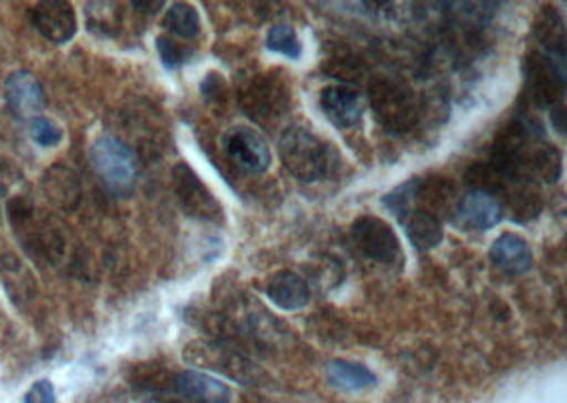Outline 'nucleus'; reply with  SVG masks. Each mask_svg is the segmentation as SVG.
I'll use <instances>...</instances> for the list:
<instances>
[{"instance_id": "nucleus-13", "label": "nucleus", "mask_w": 567, "mask_h": 403, "mask_svg": "<svg viewBox=\"0 0 567 403\" xmlns=\"http://www.w3.org/2000/svg\"><path fill=\"white\" fill-rule=\"evenodd\" d=\"M173 391L192 403H233V389L210 374L183 370L173 379Z\"/></svg>"}, {"instance_id": "nucleus-26", "label": "nucleus", "mask_w": 567, "mask_h": 403, "mask_svg": "<svg viewBox=\"0 0 567 403\" xmlns=\"http://www.w3.org/2000/svg\"><path fill=\"white\" fill-rule=\"evenodd\" d=\"M419 183L421 178H411L404 185L395 187L391 194L383 198V204L389 210L404 224V219L416 210V192H419Z\"/></svg>"}, {"instance_id": "nucleus-7", "label": "nucleus", "mask_w": 567, "mask_h": 403, "mask_svg": "<svg viewBox=\"0 0 567 403\" xmlns=\"http://www.w3.org/2000/svg\"><path fill=\"white\" fill-rule=\"evenodd\" d=\"M30 255L34 259H43V261L52 264L53 268L73 266L75 247H73L71 229L53 215L39 217V226H37Z\"/></svg>"}, {"instance_id": "nucleus-23", "label": "nucleus", "mask_w": 567, "mask_h": 403, "mask_svg": "<svg viewBox=\"0 0 567 403\" xmlns=\"http://www.w3.org/2000/svg\"><path fill=\"white\" fill-rule=\"evenodd\" d=\"M536 37L540 41L544 53H548L553 58H559V60H566V28H564L561 16L555 9L544 11L538 18Z\"/></svg>"}, {"instance_id": "nucleus-19", "label": "nucleus", "mask_w": 567, "mask_h": 403, "mask_svg": "<svg viewBox=\"0 0 567 403\" xmlns=\"http://www.w3.org/2000/svg\"><path fill=\"white\" fill-rule=\"evenodd\" d=\"M268 298L287 312L300 310L310 300L309 282L291 270H281L268 282Z\"/></svg>"}, {"instance_id": "nucleus-25", "label": "nucleus", "mask_w": 567, "mask_h": 403, "mask_svg": "<svg viewBox=\"0 0 567 403\" xmlns=\"http://www.w3.org/2000/svg\"><path fill=\"white\" fill-rule=\"evenodd\" d=\"M266 48L289 60H298L302 55V43L298 32L287 24L272 25L266 34Z\"/></svg>"}, {"instance_id": "nucleus-5", "label": "nucleus", "mask_w": 567, "mask_h": 403, "mask_svg": "<svg viewBox=\"0 0 567 403\" xmlns=\"http://www.w3.org/2000/svg\"><path fill=\"white\" fill-rule=\"evenodd\" d=\"M173 187H175L179 206L187 217L200 219V221L221 219L219 202L215 200L205 180L198 177L185 162H181L173 168Z\"/></svg>"}, {"instance_id": "nucleus-12", "label": "nucleus", "mask_w": 567, "mask_h": 403, "mask_svg": "<svg viewBox=\"0 0 567 403\" xmlns=\"http://www.w3.org/2000/svg\"><path fill=\"white\" fill-rule=\"evenodd\" d=\"M319 104L326 117L340 130L358 126L365 108L363 96L351 85H328L321 92Z\"/></svg>"}, {"instance_id": "nucleus-15", "label": "nucleus", "mask_w": 567, "mask_h": 403, "mask_svg": "<svg viewBox=\"0 0 567 403\" xmlns=\"http://www.w3.org/2000/svg\"><path fill=\"white\" fill-rule=\"evenodd\" d=\"M287 102H289V96H287L284 83L272 76H258L243 92V106L258 122H266L268 117L281 115Z\"/></svg>"}, {"instance_id": "nucleus-4", "label": "nucleus", "mask_w": 567, "mask_h": 403, "mask_svg": "<svg viewBox=\"0 0 567 403\" xmlns=\"http://www.w3.org/2000/svg\"><path fill=\"white\" fill-rule=\"evenodd\" d=\"M527 87L532 101L542 108L564 106L566 96V60L553 58L544 51H534L525 64Z\"/></svg>"}, {"instance_id": "nucleus-10", "label": "nucleus", "mask_w": 567, "mask_h": 403, "mask_svg": "<svg viewBox=\"0 0 567 403\" xmlns=\"http://www.w3.org/2000/svg\"><path fill=\"white\" fill-rule=\"evenodd\" d=\"M4 99L20 120H34L45 106V90L32 73L16 71L4 81Z\"/></svg>"}, {"instance_id": "nucleus-27", "label": "nucleus", "mask_w": 567, "mask_h": 403, "mask_svg": "<svg viewBox=\"0 0 567 403\" xmlns=\"http://www.w3.org/2000/svg\"><path fill=\"white\" fill-rule=\"evenodd\" d=\"M30 136H32V141H34L39 147L50 149V147H58V145L62 143L64 132H62V127L58 126L55 122H52L50 117L39 115V117H34V120H30Z\"/></svg>"}, {"instance_id": "nucleus-14", "label": "nucleus", "mask_w": 567, "mask_h": 403, "mask_svg": "<svg viewBox=\"0 0 567 403\" xmlns=\"http://www.w3.org/2000/svg\"><path fill=\"white\" fill-rule=\"evenodd\" d=\"M453 219L462 229L487 231L499 226V221L504 219V204L489 194L470 192L457 204Z\"/></svg>"}, {"instance_id": "nucleus-29", "label": "nucleus", "mask_w": 567, "mask_h": 403, "mask_svg": "<svg viewBox=\"0 0 567 403\" xmlns=\"http://www.w3.org/2000/svg\"><path fill=\"white\" fill-rule=\"evenodd\" d=\"M24 403H55V391L50 380H37L24 395Z\"/></svg>"}, {"instance_id": "nucleus-16", "label": "nucleus", "mask_w": 567, "mask_h": 403, "mask_svg": "<svg viewBox=\"0 0 567 403\" xmlns=\"http://www.w3.org/2000/svg\"><path fill=\"white\" fill-rule=\"evenodd\" d=\"M41 187L53 208H58L62 213L78 210L81 198H83L81 178L73 168H69L64 164L50 166L41 177Z\"/></svg>"}, {"instance_id": "nucleus-20", "label": "nucleus", "mask_w": 567, "mask_h": 403, "mask_svg": "<svg viewBox=\"0 0 567 403\" xmlns=\"http://www.w3.org/2000/svg\"><path fill=\"white\" fill-rule=\"evenodd\" d=\"M402 226L406 229V236H409L411 245L419 251L436 249L442 242V238H444V229H442L440 219H436L430 213H425V210H413L404 219Z\"/></svg>"}, {"instance_id": "nucleus-18", "label": "nucleus", "mask_w": 567, "mask_h": 403, "mask_svg": "<svg viewBox=\"0 0 567 403\" xmlns=\"http://www.w3.org/2000/svg\"><path fill=\"white\" fill-rule=\"evenodd\" d=\"M504 200H506L504 213L508 210V215L515 224H529V221L538 219L542 208H544L540 187L532 180L511 183L504 194Z\"/></svg>"}, {"instance_id": "nucleus-6", "label": "nucleus", "mask_w": 567, "mask_h": 403, "mask_svg": "<svg viewBox=\"0 0 567 403\" xmlns=\"http://www.w3.org/2000/svg\"><path fill=\"white\" fill-rule=\"evenodd\" d=\"M351 236L358 249L377 264H395L402 257V247L393 227L379 217H358L351 226Z\"/></svg>"}, {"instance_id": "nucleus-2", "label": "nucleus", "mask_w": 567, "mask_h": 403, "mask_svg": "<svg viewBox=\"0 0 567 403\" xmlns=\"http://www.w3.org/2000/svg\"><path fill=\"white\" fill-rule=\"evenodd\" d=\"M90 162L109 192L117 196L132 192L138 175V164L136 155L124 141L111 134L99 136L90 149Z\"/></svg>"}, {"instance_id": "nucleus-17", "label": "nucleus", "mask_w": 567, "mask_h": 403, "mask_svg": "<svg viewBox=\"0 0 567 403\" xmlns=\"http://www.w3.org/2000/svg\"><path fill=\"white\" fill-rule=\"evenodd\" d=\"M491 261L495 268L511 277L527 275L534 266V252L532 247L516 234H502L489 251Z\"/></svg>"}, {"instance_id": "nucleus-1", "label": "nucleus", "mask_w": 567, "mask_h": 403, "mask_svg": "<svg viewBox=\"0 0 567 403\" xmlns=\"http://www.w3.org/2000/svg\"><path fill=\"white\" fill-rule=\"evenodd\" d=\"M279 153L289 175L305 183L330 177L338 162L334 147L307 127L285 130L279 141Z\"/></svg>"}, {"instance_id": "nucleus-3", "label": "nucleus", "mask_w": 567, "mask_h": 403, "mask_svg": "<svg viewBox=\"0 0 567 403\" xmlns=\"http://www.w3.org/2000/svg\"><path fill=\"white\" fill-rule=\"evenodd\" d=\"M370 102L379 122L388 127L389 132L402 134L416 124L413 92L400 81H391V79L374 81L370 85Z\"/></svg>"}, {"instance_id": "nucleus-9", "label": "nucleus", "mask_w": 567, "mask_h": 403, "mask_svg": "<svg viewBox=\"0 0 567 403\" xmlns=\"http://www.w3.org/2000/svg\"><path fill=\"white\" fill-rule=\"evenodd\" d=\"M30 22L53 45H64L78 34V16L71 2L45 0L30 9Z\"/></svg>"}, {"instance_id": "nucleus-28", "label": "nucleus", "mask_w": 567, "mask_h": 403, "mask_svg": "<svg viewBox=\"0 0 567 403\" xmlns=\"http://www.w3.org/2000/svg\"><path fill=\"white\" fill-rule=\"evenodd\" d=\"M155 48H157L162 64H164L168 71H177V69H181V66L187 62V58H189V50L181 48L179 43H177L175 39H171V37H157Z\"/></svg>"}, {"instance_id": "nucleus-24", "label": "nucleus", "mask_w": 567, "mask_h": 403, "mask_svg": "<svg viewBox=\"0 0 567 403\" xmlns=\"http://www.w3.org/2000/svg\"><path fill=\"white\" fill-rule=\"evenodd\" d=\"M162 25L181 39H194L200 34V28H203L198 11L187 2L171 4V9L166 11V16L162 20Z\"/></svg>"}, {"instance_id": "nucleus-21", "label": "nucleus", "mask_w": 567, "mask_h": 403, "mask_svg": "<svg viewBox=\"0 0 567 403\" xmlns=\"http://www.w3.org/2000/svg\"><path fill=\"white\" fill-rule=\"evenodd\" d=\"M328 380L336 389L349 393H361L377 384L374 372L353 361H332L328 365Z\"/></svg>"}, {"instance_id": "nucleus-30", "label": "nucleus", "mask_w": 567, "mask_h": 403, "mask_svg": "<svg viewBox=\"0 0 567 403\" xmlns=\"http://www.w3.org/2000/svg\"><path fill=\"white\" fill-rule=\"evenodd\" d=\"M132 7L145 11V13H155V11H159L164 7V2L162 0L159 2H132Z\"/></svg>"}, {"instance_id": "nucleus-11", "label": "nucleus", "mask_w": 567, "mask_h": 403, "mask_svg": "<svg viewBox=\"0 0 567 403\" xmlns=\"http://www.w3.org/2000/svg\"><path fill=\"white\" fill-rule=\"evenodd\" d=\"M0 282L11 303L20 310H27L39 298L37 278L16 252L4 251L0 255Z\"/></svg>"}, {"instance_id": "nucleus-22", "label": "nucleus", "mask_w": 567, "mask_h": 403, "mask_svg": "<svg viewBox=\"0 0 567 403\" xmlns=\"http://www.w3.org/2000/svg\"><path fill=\"white\" fill-rule=\"evenodd\" d=\"M529 175L532 180H544L555 185L564 175V155L548 143H536L529 157Z\"/></svg>"}, {"instance_id": "nucleus-8", "label": "nucleus", "mask_w": 567, "mask_h": 403, "mask_svg": "<svg viewBox=\"0 0 567 403\" xmlns=\"http://www.w3.org/2000/svg\"><path fill=\"white\" fill-rule=\"evenodd\" d=\"M224 149L234 164L249 175H261L272 164L266 141L251 127L236 126L224 134Z\"/></svg>"}]
</instances>
